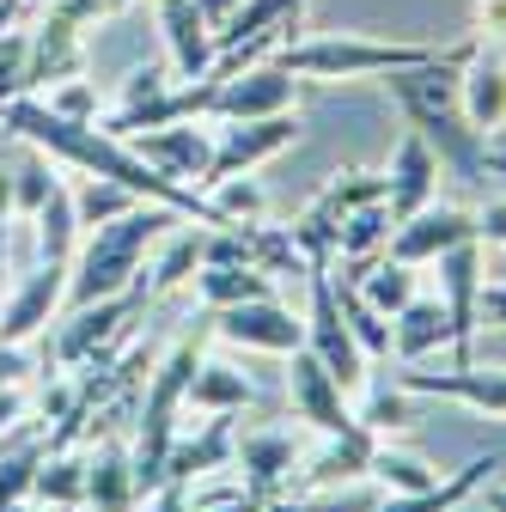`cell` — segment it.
Here are the masks:
<instances>
[{"instance_id": "ac0fdd59", "label": "cell", "mask_w": 506, "mask_h": 512, "mask_svg": "<svg viewBox=\"0 0 506 512\" xmlns=\"http://www.w3.org/2000/svg\"><path fill=\"white\" fill-rule=\"evenodd\" d=\"M439 153L427 147V135L403 128V141L391 147V165H385V202H391V220H409L415 208L439 202Z\"/></svg>"}, {"instance_id": "8992f818", "label": "cell", "mask_w": 506, "mask_h": 512, "mask_svg": "<svg viewBox=\"0 0 506 512\" xmlns=\"http://www.w3.org/2000/svg\"><path fill=\"white\" fill-rule=\"evenodd\" d=\"M305 287H311V311H305V348L318 354L330 372H336V384L354 397V391H366V372H372V360L360 354V342H354V330H348V317H342V299H336V281H330V269H311L305 275Z\"/></svg>"}, {"instance_id": "8fae6325", "label": "cell", "mask_w": 506, "mask_h": 512, "mask_svg": "<svg viewBox=\"0 0 506 512\" xmlns=\"http://www.w3.org/2000/svg\"><path fill=\"white\" fill-rule=\"evenodd\" d=\"M135 153H141L153 171H165L171 183L202 189V183H208V165H214V122H208V116H183V122L141 128V135H135Z\"/></svg>"}, {"instance_id": "8d00e7d4", "label": "cell", "mask_w": 506, "mask_h": 512, "mask_svg": "<svg viewBox=\"0 0 506 512\" xmlns=\"http://www.w3.org/2000/svg\"><path fill=\"white\" fill-rule=\"evenodd\" d=\"M55 183H61L55 159L31 147V153H25V159L13 165V214H25V220H31V214H37V208L49 202V189H55Z\"/></svg>"}, {"instance_id": "816d5d0a", "label": "cell", "mask_w": 506, "mask_h": 512, "mask_svg": "<svg viewBox=\"0 0 506 512\" xmlns=\"http://www.w3.org/2000/svg\"><path fill=\"white\" fill-rule=\"evenodd\" d=\"M0 512H49V506H37V500H13V506H0Z\"/></svg>"}, {"instance_id": "7c38bea8", "label": "cell", "mask_w": 506, "mask_h": 512, "mask_svg": "<svg viewBox=\"0 0 506 512\" xmlns=\"http://www.w3.org/2000/svg\"><path fill=\"white\" fill-rule=\"evenodd\" d=\"M464 238H476V214H470V208L427 202V208H415L409 220L391 226L385 256H391V263H409V269H433L439 256H446L452 244H464Z\"/></svg>"}, {"instance_id": "bcb514c9", "label": "cell", "mask_w": 506, "mask_h": 512, "mask_svg": "<svg viewBox=\"0 0 506 512\" xmlns=\"http://www.w3.org/2000/svg\"><path fill=\"white\" fill-rule=\"evenodd\" d=\"M25 384H7V391H0V433H13L19 421H25Z\"/></svg>"}, {"instance_id": "d590c367", "label": "cell", "mask_w": 506, "mask_h": 512, "mask_svg": "<svg viewBox=\"0 0 506 512\" xmlns=\"http://www.w3.org/2000/svg\"><path fill=\"white\" fill-rule=\"evenodd\" d=\"M135 202H141V196H135V189H122L116 177H80V183H74V214H80V232L122 220Z\"/></svg>"}, {"instance_id": "7bdbcfd3", "label": "cell", "mask_w": 506, "mask_h": 512, "mask_svg": "<svg viewBox=\"0 0 506 512\" xmlns=\"http://www.w3.org/2000/svg\"><path fill=\"white\" fill-rule=\"evenodd\" d=\"M37 366H31V354L19 348V342H7V336H0V391H7V384H25Z\"/></svg>"}, {"instance_id": "484cf974", "label": "cell", "mask_w": 506, "mask_h": 512, "mask_svg": "<svg viewBox=\"0 0 506 512\" xmlns=\"http://www.w3.org/2000/svg\"><path fill=\"white\" fill-rule=\"evenodd\" d=\"M189 409H202V415H244L250 403H257V378L238 372L232 360H202L196 378H189Z\"/></svg>"}, {"instance_id": "5bb4252c", "label": "cell", "mask_w": 506, "mask_h": 512, "mask_svg": "<svg viewBox=\"0 0 506 512\" xmlns=\"http://www.w3.org/2000/svg\"><path fill=\"white\" fill-rule=\"evenodd\" d=\"M68 305V263H37L31 275H19L0 299V336L7 342H31L55 324V311Z\"/></svg>"}, {"instance_id": "4dcf8cb0", "label": "cell", "mask_w": 506, "mask_h": 512, "mask_svg": "<svg viewBox=\"0 0 506 512\" xmlns=\"http://www.w3.org/2000/svg\"><path fill=\"white\" fill-rule=\"evenodd\" d=\"M196 293H202L208 311H220V305H244V299L275 293V281L263 269H250V263H202L196 269Z\"/></svg>"}, {"instance_id": "603a6c76", "label": "cell", "mask_w": 506, "mask_h": 512, "mask_svg": "<svg viewBox=\"0 0 506 512\" xmlns=\"http://www.w3.org/2000/svg\"><path fill=\"white\" fill-rule=\"evenodd\" d=\"M232 445H238V427L232 415H208L202 433H177L171 452H165V482H196V476H220L232 470Z\"/></svg>"}, {"instance_id": "52a82bcc", "label": "cell", "mask_w": 506, "mask_h": 512, "mask_svg": "<svg viewBox=\"0 0 506 512\" xmlns=\"http://www.w3.org/2000/svg\"><path fill=\"white\" fill-rule=\"evenodd\" d=\"M293 92H299V74H287L281 61H250V68H214L208 122L281 116V110H293Z\"/></svg>"}, {"instance_id": "c3c4849f", "label": "cell", "mask_w": 506, "mask_h": 512, "mask_svg": "<svg viewBox=\"0 0 506 512\" xmlns=\"http://www.w3.org/2000/svg\"><path fill=\"white\" fill-rule=\"evenodd\" d=\"M196 7H202V13H208V25L220 31V25H226V19H232L238 7H244V0H196Z\"/></svg>"}, {"instance_id": "d6a6232c", "label": "cell", "mask_w": 506, "mask_h": 512, "mask_svg": "<svg viewBox=\"0 0 506 512\" xmlns=\"http://www.w3.org/2000/svg\"><path fill=\"white\" fill-rule=\"evenodd\" d=\"M354 287H360V299L372 305V311H385V317H397L421 287H415V269L409 263H391V256H378V263H366L360 275H354Z\"/></svg>"}, {"instance_id": "ba28073f", "label": "cell", "mask_w": 506, "mask_h": 512, "mask_svg": "<svg viewBox=\"0 0 506 512\" xmlns=\"http://www.w3.org/2000/svg\"><path fill=\"white\" fill-rule=\"evenodd\" d=\"M439 305H446V324H452V366L476 360V330H482V238H464L439 256Z\"/></svg>"}, {"instance_id": "6da1fadb", "label": "cell", "mask_w": 506, "mask_h": 512, "mask_svg": "<svg viewBox=\"0 0 506 512\" xmlns=\"http://www.w3.org/2000/svg\"><path fill=\"white\" fill-rule=\"evenodd\" d=\"M470 49H476V37L439 49L433 61H421V68L385 74L391 80V98L409 116V128H415V135H427V147L439 153V165L458 171V177H482L488 171V141L464 122V104H458V68H464Z\"/></svg>"}, {"instance_id": "cb8c5ba5", "label": "cell", "mask_w": 506, "mask_h": 512, "mask_svg": "<svg viewBox=\"0 0 506 512\" xmlns=\"http://www.w3.org/2000/svg\"><path fill=\"white\" fill-rule=\"evenodd\" d=\"M86 68V37L74 19L61 13H43L31 25V92L37 86H55V80H74Z\"/></svg>"}, {"instance_id": "f1b7e54d", "label": "cell", "mask_w": 506, "mask_h": 512, "mask_svg": "<svg viewBox=\"0 0 506 512\" xmlns=\"http://www.w3.org/2000/svg\"><path fill=\"white\" fill-rule=\"evenodd\" d=\"M391 202L378 196V202H360L348 220H342V232H336V263H348L354 275L366 269V263H378L385 256V244H391Z\"/></svg>"}, {"instance_id": "ffe728a7", "label": "cell", "mask_w": 506, "mask_h": 512, "mask_svg": "<svg viewBox=\"0 0 506 512\" xmlns=\"http://www.w3.org/2000/svg\"><path fill=\"white\" fill-rule=\"evenodd\" d=\"M458 104H464V122L476 135H500L506 128V55H494L488 43H476L458 68Z\"/></svg>"}, {"instance_id": "2e32d148", "label": "cell", "mask_w": 506, "mask_h": 512, "mask_svg": "<svg viewBox=\"0 0 506 512\" xmlns=\"http://www.w3.org/2000/svg\"><path fill=\"white\" fill-rule=\"evenodd\" d=\"M153 13H159V37H165L171 74H177V80H202V74H214L220 37H214V25H208V13L196 7V0H153Z\"/></svg>"}, {"instance_id": "f546056e", "label": "cell", "mask_w": 506, "mask_h": 512, "mask_svg": "<svg viewBox=\"0 0 506 512\" xmlns=\"http://www.w3.org/2000/svg\"><path fill=\"white\" fill-rule=\"evenodd\" d=\"M31 500L49 512H86V452H74V445L49 452L31 482Z\"/></svg>"}, {"instance_id": "d6986e66", "label": "cell", "mask_w": 506, "mask_h": 512, "mask_svg": "<svg viewBox=\"0 0 506 512\" xmlns=\"http://www.w3.org/2000/svg\"><path fill=\"white\" fill-rule=\"evenodd\" d=\"M86 512H141V476L122 433H104L86 452Z\"/></svg>"}, {"instance_id": "681fc988", "label": "cell", "mask_w": 506, "mask_h": 512, "mask_svg": "<svg viewBox=\"0 0 506 512\" xmlns=\"http://www.w3.org/2000/svg\"><path fill=\"white\" fill-rule=\"evenodd\" d=\"M0 220H13V165H0Z\"/></svg>"}, {"instance_id": "9c48e42d", "label": "cell", "mask_w": 506, "mask_h": 512, "mask_svg": "<svg viewBox=\"0 0 506 512\" xmlns=\"http://www.w3.org/2000/svg\"><path fill=\"white\" fill-rule=\"evenodd\" d=\"M202 324H208V336H220L232 348H250V354H293V348H305V317L293 305H281L275 293L244 299V305H220V311L202 317Z\"/></svg>"}, {"instance_id": "1f68e13d", "label": "cell", "mask_w": 506, "mask_h": 512, "mask_svg": "<svg viewBox=\"0 0 506 512\" xmlns=\"http://www.w3.org/2000/svg\"><path fill=\"white\" fill-rule=\"evenodd\" d=\"M439 476H446V470H433L421 452L378 439V452H372V482H378V494H421V488H433Z\"/></svg>"}, {"instance_id": "7a4b0ae2", "label": "cell", "mask_w": 506, "mask_h": 512, "mask_svg": "<svg viewBox=\"0 0 506 512\" xmlns=\"http://www.w3.org/2000/svg\"><path fill=\"white\" fill-rule=\"evenodd\" d=\"M177 208L159 202H135L122 220L80 232V250L68 263V305H92V299H116V293H141V269L147 250L165 238V226H177Z\"/></svg>"}, {"instance_id": "44dd1931", "label": "cell", "mask_w": 506, "mask_h": 512, "mask_svg": "<svg viewBox=\"0 0 506 512\" xmlns=\"http://www.w3.org/2000/svg\"><path fill=\"white\" fill-rule=\"evenodd\" d=\"M372 452H378V433L372 427H342V433H324L318 458H305V494H324V488H354V482H372Z\"/></svg>"}, {"instance_id": "e0dca14e", "label": "cell", "mask_w": 506, "mask_h": 512, "mask_svg": "<svg viewBox=\"0 0 506 512\" xmlns=\"http://www.w3.org/2000/svg\"><path fill=\"white\" fill-rule=\"evenodd\" d=\"M397 384L409 397H452L464 409H482V415H500L506 421V366H452V372H421V366H403Z\"/></svg>"}, {"instance_id": "3957f363", "label": "cell", "mask_w": 506, "mask_h": 512, "mask_svg": "<svg viewBox=\"0 0 506 512\" xmlns=\"http://www.w3.org/2000/svg\"><path fill=\"white\" fill-rule=\"evenodd\" d=\"M439 43H397V37H366V31H336V37H287L275 61L299 80L342 86V80H378V74H403L433 61Z\"/></svg>"}, {"instance_id": "f907efd6", "label": "cell", "mask_w": 506, "mask_h": 512, "mask_svg": "<svg viewBox=\"0 0 506 512\" xmlns=\"http://www.w3.org/2000/svg\"><path fill=\"white\" fill-rule=\"evenodd\" d=\"M189 512H257V500H220V506H189Z\"/></svg>"}, {"instance_id": "b9f144b4", "label": "cell", "mask_w": 506, "mask_h": 512, "mask_svg": "<svg viewBox=\"0 0 506 512\" xmlns=\"http://www.w3.org/2000/svg\"><path fill=\"white\" fill-rule=\"evenodd\" d=\"M470 31H476V43L506 37V0H470Z\"/></svg>"}, {"instance_id": "f6af8a7d", "label": "cell", "mask_w": 506, "mask_h": 512, "mask_svg": "<svg viewBox=\"0 0 506 512\" xmlns=\"http://www.w3.org/2000/svg\"><path fill=\"white\" fill-rule=\"evenodd\" d=\"M141 506L147 512H189V482H159Z\"/></svg>"}, {"instance_id": "4fadbf2b", "label": "cell", "mask_w": 506, "mask_h": 512, "mask_svg": "<svg viewBox=\"0 0 506 512\" xmlns=\"http://www.w3.org/2000/svg\"><path fill=\"white\" fill-rule=\"evenodd\" d=\"M287 403H293V421H305L318 439L354 427L348 391H342L336 372H330L318 354H311V348H293V354H287Z\"/></svg>"}, {"instance_id": "ab89813d", "label": "cell", "mask_w": 506, "mask_h": 512, "mask_svg": "<svg viewBox=\"0 0 506 512\" xmlns=\"http://www.w3.org/2000/svg\"><path fill=\"white\" fill-rule=\"evenodd\" d=\"M43 458H49V439H25L13 452H0V506L31 500V482H37Z\"/></svg>"}, {"instance_id": "277c9868", "label": "cell", "mask_w": 506, "mask_h": 512, "mask_svg": "<svg viewBox=\"0 0 506 512\" xmlns=\"http://www.w3.org/2000/svg\"><path fill=\"white\" fill-rule=\"evenodd\" d=\"M202 336H177L165 348V360L153 366L147 378V397H141V427L129 439V452H135V476H141V500L165 482V452H171V439H177V415H183V397H189V378H196L202 366Z\"/></svg>"}, {"instance_id": "836d02e7", "label": "cell", "mask_w": 506, "mask_h": 512, "mask_svg": "<svg viewBox=\"0 0 506 512\" xmlns=\"http://www.w3.org/2000/svg\"><path fill=\"white\" fill-rule=\"evenodd\" d=\"M202 196L214 202V214H220V226H257L263 214H269V196H263V183H257V171H238V177H220V183H208Z\"/></svg>"}, {"instance_id": "d4e9b609", "label": "cell", "mask_w": 506, "mask_h": 512, "mask_svg": "<svg viewBox=\"0 0 506 512\" xmlns=\"http://www.w3.org/2000/svg\"><path fill=\"white\" fill-rule=\"evenodd\" d=\"M452 348V324H446V305H439V293H415L397 317H391V354L397 366H421L427 354Z\"/></svg>"}, {"instance_id": "30bf717a", "label": "cell", "mask_w": 506, "mask_h": 512, "mask_svg": "<svg viewBox=\"0 0 506 512\" xmlns=\"http://www.w3.org/2000/svg\"><path fill=\"white\" fill-rule=\"evenodd\" d=\"M293 141H299V116H293V110H281V116H250V122H214V165H208V183L238 177V171H257V165L281 159ZM208 183H202V189H208Z\"/></svg>"}, {"instance_id": "83f0119b", "label": "cell", "mask_w": 506, "mask_h": 512, "mask_svg": "<svg viewBox=\"0 0 506 512\" xmlns=\"http://www.w3.org/2000/svg\"><path fill=\"white\" fill-rule=\"evenodd\" d=\"M202 244H208V226H183V232L159 238V256H153V269H147V281H141L147 305L165 299V293H177L183 281H196V269H202Z\"/></svg>"}, {"instance_id": "7402d4cb", "label": "cell", "mask_w": 506, "mask_h": 512, "mask_svg": "<svg viewBox=\"0 0 506 512\" xmlns=\"http://www.w3.org/2000/svg\"><path fill=\"white\" fill-rule=\"evenodd\" d=\"M500 470V452H482V458H470V464H458V470H446L433 488H421V494H378L366 512H458L470 494H482L488 488V476Z\"/></svg>"}, {"instance_id": "60d3db41", "label": "cell", "mask_w": 506, "mask_h": 512, "mask_svg": "<svg viewBox=\"0 0 506 512\" xmlns=\"http://www.w3.org/2000/svg\"><path fill=\"white\" fill-rule=\"evenodd\" d=\"M43 104H49L55 116H68V122H98V80H86V74L55 80V86L43 92Z\"/></svg>"}, {"instance_id": "5b68a950", "label": "cell", "mask_w": 506, "mask_h": 512, "mask_svg": "<svg viewBox=\"0 0 506 512\" xmlns=\"http://www.w3.org/2000/svg\"><path fill=\"white\" fill-rule=\"evenodd\" d=\"M147 311V293H116V299H92V305H68L49 348V372L55 366H110L116 348L129 342L135 317Z\"/></svg>"}, {"instance_id": "4316f807", "label": "cell", "mask_w": 506, "mask_h": 512, "mask_svg": "<svg viewBox=\"0 0 506 512\" xmlns=\"http://www.w3.org/2000/svg\"><path fill=\"white\" fill-rule=\"evenodd\" d=\"M31 232H37V263H74L80 250V214H74V183L61 177L49 189V202L31 214Z\"/></svg>"}, {"instance_id": "ee69618b", "label": "cell", "mask_w": 506, "mask_h": 512, "mask_svg": "<svg viewBox=\"0 0 506 512\" xmlns=\"http://www.w3.org/2000/svg\"><path fill=\"white\" fill-rule=\"evenodd\" d=\"M476 238L506 250V196H500V202H488V208H476Z\"/></svg>"}, {"instance_id": "f35d334b", "label": "cell", "mask_w": 506, "mask_h": 512, "mask_svg": "<svg viewBox=\"0 0 506 512\" xmlns=\"http://www.w3.org/2000/svg\"><path fill=\"white\" fill-rule=\"evenodd\" d=\"M354 421H360V427H372L378 439H385V433H403V427L415 421V409H409V391H403L397 378H378V384H372V397H366V409H360Z\"/></svg>"}, {"instance_id": "7dc6e473", "label": "cell", "mask_w": 506, "mask_h": 512, "mask_svg": "<svg viewBox=\"0 0 506 512\" xmlns=\"http://www.w3.org/2000/svg\"><path fill=\"white\" fill-rule=\"evenodd\" d=\"M482 324H494V330H506V281H482Z\"/></svg>"}, {"instance_id": "f5cc1de1", "label": "cell", "mask_w": 506, "mask_h": 512, "mask_svg": "<svg viewBox=\"0 0 506 512\" xmlns=\"http://www.w3.org/2000/svg\"><path fill=\"white\" fill-rule=\"evenodd\" d=\"M488 512H506V488H488Z\"/></svg>"}, {"instance_id": "9a60e30c", "label": "cell", "mask_w": 506, "mask_h": 512, "mask_svg": "<svg viewBox=\"0 0 506 512\" xmlns=\"http://www.w3.org/2000/svg\"><path fill=\"white\" fill-rule=\"evenodd\" d=\"M293 464H299V439L281 433V427H250L232 445V470L244 476V494L257 506L293 488Z\"/></svg>"}, {"instance_id": "74e56055", "label": "cell", "mask_w": 506, "mask_h": 512, "mask_svg": "<svg viewBox=\"0 0 506 512\" xmlns=\"http://www.w3.org/2000/svg\"><path fill=\"white\" fill-rule=\"evenodd\" d=\"M25 92H31V25L13 19L0 31V104L25 98Z\"/></svg>"}, {"instance_id": "e575fe53", "label": "cell", "mask_w": 506, "mask_h": 512, "mask_svg": "<svg viewBox=\"0 0 506 512\" xmlns=\"http://www.w3.org/2000/svg\"><path fill=\"white\" fill-rule=\"evenodd\" d=\"M330 281H336V299H342V317H348V330H354L360 354H366V360H391V317L372 311V305L360 299L354 281H342V275H330Z\"/></svg>"}]
</instances>
